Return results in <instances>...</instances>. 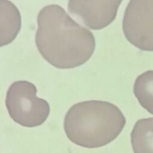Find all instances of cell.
I'll use <instances>...</instances> for the list:
<instances>
[{
    "label": "cell",
    "instance_id": "1",
    "mask_svg": "<svg viewBox=\"0 0 153 153\" xmlns=\"http://www.w3.org/2000/svg\"><path fill=\"white\" fill-rule=\"evenodd\" d=\"M36 47L42 58L57 68H74L85 64L96 49V39L58 5L41 9L37 16Z\"/></svg>",
    "mask_w": 153,
    "mask_h": 153
},
{
    "label": "cell",
    "instance_id": "2",
    "mask_svg": "<svg viewBox=\"0 0 153 153\" xmlns=\"http://www.w3.org/2000/svg\"><path fill=\"white\" fill-rule=\"evenodd\" d=\"M125 116L115 105L90 100L72 105L64 118L68 139L83 148L94 149L114 140L123 130Z\"/></svg>",
    "mask_w": 153,
    "mask_h": 153
},
{
    "label": "cell",
    "instance_id": "3",
    "mask_svg": "<svg viewBox=\"0 0 153 153\" xmlns=\"http://www.w3.org/2000/svg\"><path fill=\"white\" fill-rule=\"evenodd\" d=\"M36 95L35 85L29 81L19 80L10 85L7 92L6 106L15 123L28 128L45 123L50 114V105Z\"/></svg>",
    "mask_w": 153,
    "mask_h": 153
},
{
    "label": "cell",
    "instance_id": "4",
    "mask_svg": "<svg viewBox=\"0 0 153 153\" xmlns=\"http://www.w3.org/2000/svg\"><path fill=\"white\" fill-rule=\"evenodd\" d=\"M123 32L127 41L144 51H153V0H130Z\"/></svg>",
    "mask_w": 153,
    "mask_h": 153
},
{
    "label": "cell",
    "instance_id": "5",
    "mask_svg": "<svg viewBox=\"0 0 153 153\" xmlns=\"http://www.w3.org/2000/svg\"><path fill=\"white\" fill-rule=\"evenodd\" d=\"M123 0H68V10L88 28L101 30L116 18Z\"/></svg>",
    "mask_w": 153,
    "mask_h": 153
},
{
    "label": "cell",
    "instance_id": "6",
    "mask_svg": "<svg viewBox=\"0 0 153 153\" xmlns=\"http://www.w3.org/2000/svg\"><path fill=\"white\" fill-rule=\"evenodd\" d=\"M22 26L21 14L10 0H0V47L12 43Z\"/></svg>",
    "mask_w": 153,
    "mask_h": 153
},
{
    "label": "cell",
    "instance_id": "7",
    "mask_svg": "<svg viewBox=\"0 0 153 153\" xmlns=\"http://www.w3.org/2000/svg\"><path fill=\"white\" fill-rule=\"evenodd\" d=\"M134 153H153V118L138 120L131 132Z\"/></svg>",
    "mask_w": 153,
    "mask_h": 153
},
{
    "label": "cell",
    "instance_id": "8",
    "mask_svg": "<svg viewBox=\"0 0 153 153\" xmlns=\"http://www.w3.org/2000/svg\"><path fill=\"white\" fill-rule=\"evenodd\" d=\"M133 93L140 105L153 114V70H148L137 76Z\"/></svg>",
    "mask_w": 153,
    "mask_h": 153
}]
</instances>
